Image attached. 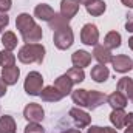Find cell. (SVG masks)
<instances>
[{
	"label": "cell",
	"mask_w": 133,
	"mask_h": 133,
	"mask_svg": "<svg viewBox=\"0 0 133 133\" xmlns=\"http://www.w3.org/2000/svg\"><path fill=\"white\" fill-rule=\"evenodd\" d=\"M129 46H130V50L133 51V36L130 37V39H129Z\"/></svg>",
	"instance_id": "obj_42"
},
{
	"label": "cell",
	"mask_w": 133,
	"mask_h": 133,
	"mask_svg": "<svg viewBox=\"0 0 133 133\" xmlns=\"http://www.w3.org/2000/svg\"><path fill=\"white\" fill-rule=\"evenodd\" d=\"M121 42H122L121 34L118 31H110L104 39V46L108 48V50H116V48L121 46Z\"/></svg>",
	"instance_id": "obj_20"
},
{
	"label": "cell",
	"mask_w": 133,
	"mask_h": 133,
	"mask_svg": "<svg viewBox=\"0 0 133 133\" xmlns=\"http://www.w3.org/2000/svg\"><path fill=\"white\" fill-rule=\"evenodd\" d=\"M9 23V17L6 16V12H0V33L8 26Z\"/></svg>",
	"instance_id": "obj_31"
},
{
	"label": "cell",
	"mask_w": 133,
	"mask_h": 133,
	"mask_svg": "<svg viewBox=\"0 0 133 133\" xmlns=\"http://www.w3.org/2000/svg\"><path fill=\"white\" fill-rule=\"evenodd\" d=\"M16 64V56L8 51V50H3L2 51V65L3 66H11Z\"/></svg>",
	"instance_id": "obj_29"
},
{
	"label": "cell",
	"mask_w": 133,
	"mask_h": 133,
	"mask_svg": "<svg viewBox=\"0 0 133 133\" xmlns=\"http://www.w3.org/2000/svg\"><path fill=\"white\" fill-rule=\"evenodd\" d=\"M77 2H79L81 5H85V6H88V5H90V3H93L95 0H77Z\"/></svg>",
	"instance_id": "obj_39"
},
{
	"label": "cell",
	"mask_w": 133,
	"mask_h": 133,
	"mask_svg": "<svg viewBox=\"0 0 133 133\" xmlns=\"http://www.w3.org/2000/svg\"><path fill=\"white\" fill-rule=\"evenodd\" d=\"M125 30H127L129 33H133V14L129 17V20H127V23H125Z\"/></svg>",
	"instance_id": "obj_33"
},
{
	"label": "cell",
	"mask_w": 133,
	"mask_h": 133,
	"mask_svg": "<svg viewBox=\"0 0 133 133\" xmlns=\"http://www.w3.org/2000/svg\"><path fill=\"white\" fill-rule=\"evenodd\" d=\"M22 64H42L45 59V46L42 43H25L17 54Z\"/></svg>",
	"instance_id": "obj_1"
},
{
	"label": "cell",
	"mask_w": 133,
	"mask_h": 133,
	"mask_svg": "<svg viewBox=\"0 0 133 133\" xmlns=\"http://www.w3.org/2000/svg\"><path fill=\"white\" fill-rule=\"evenodd\" d=\"M93 57L99 62L101 65H105V64L111 62V59H113V56H111L110 50H108V48H105L104 45H96V46H95Z\"/></svg>",
	"instance_id": "obj_15"
},
{
	"label": "cell",
	"mask_w": 133,
	"mask_h": 133,
	"mask_svg": "<svg viewBox=\"0 0 133 133\" xmlns=\"http://www.w3.org/2000/svg\"><path fill=\"white\" fill-rule=\"evenodd\" d=\"M40 98H42V101H45V102H59L64 96L59 93V90L54 85H48V87L42 88Z\"/></svg>",
	"instance_id": "obj_16"
},
{
	"label": "cell",
	"mask_w": 133,
	"mask_h": 133,
	"mask_svg": "<svg viewBox=\"0 0 133 133\" xmlns=\"http://www.w3.org/2000/svg\"><path fill=\"white\" fill-rule=\"evenodd\" d=\"M105 101H107V96H105L104 93L96 91V90H91V91H88L87 107H88V108H91V110H95V108H98L99 105H102Z\"/></svg>",
	"instance_id": "obj_18"
},
{
	"label": "cell",
	"mask_w": 133,
	"mask_h": 133,
	"mask_svg": "<svg viewBox=\"0 0 133 133\" xmlns=\"http://www.w3.org/2000/svg\"><path fill=\"white\" fill-rule=\"evenodd\" d=\"M104 133H118V130L111 127H104Z\"/></svg>",
	"instance_id": "obj_37"
},
{
	"label": "cell",
	"mask_w": 133,
	"mask_h": 133,
	"mask_svg": "<svg viewBox=\"0 0 133 133\" xmlns=\"http://www.w3.org/2000/svg\"><path fill=\"white\" fill-rule=\"evenodd\" d=\"M127 124H132L133 125V111L132 113H127Z\"/></svg>",
	"instance_id": "obj_38"
},
{
	"label": "cell",
	"mask_w": 133,
	"mask_h": 133,
	"mask_svg": "<svg viewBox=\"0 0 133 133\" xmlns=\"http://www.w3.org/2000/svg\"><path fill=\"white\" fill-rule=\"evenodd\" d=\"M71 98H73V102H74V104H77L79 107H87L88 90H84V88L73 90V91H71Z\"/></svg>",
	"instance_id": "obj_26"
},
{
	"label": "cell",
	"mask_w": 133,
	"mask_h": 133,
	"mask_svg": "<svg viewBox=\"0 0 133 133\" xmlns=\"http://www.w3.org/2000/svg\"><path fill=\"white\" fill-rule=\"evenodd\" d=\"M12 6V0H0V12L9 11Z\"/></svg>",
	"instance_id": "obj_32"
},
{
	"label": "cell",
	"mask_w": 133,
	"mask_h": 133,
	"mask_svg": "<svg viewBox=\"0 0 133 133\" xmlns=\"http://www.w3.org/2000/svg\"><path fill=\"white\" fill-rule=\"evenodd\" d=\"M2 45L5 46V50L12 51L14 48H17V36L12 31H6L2 36Z\"/></svg>",
	"instance_id": "obj_27"
},
{
	"label": "cell",
	"mask_w": 133,
	"mask_h": 133,
	"mask_svg": "<svg viewBox=\"0 0 133 133\" xmlns=\"http://www.w3.org/2000/svg\"><path fill=\"white\" fill-rule=\"evenodd\" d=\"M34 25H36L34 17H33V16H30V14H26V12L19 14V16H17V19H16V26H17V30L20 31V34L26 33L28 30H31V28H33Z\"/></svg>",
	"instance_id": "obj_11"
},
{
	"label": "cell",
	"mask_w": 133,
	"mask_h": 133,
	"mask_svg": "<svg viewBox=\"0 0 133 133\" xmlns=\"http://www.w3.org/2000/svg\"><path fill=\"white\" fill-rule=\"evenodd\" d=\"M5 93H6V84H5V81L0 77V98L5 96Z\"/></svg>",
	"instance_id": "obj_35"
},
{
	"label": "cell",
	"mask_w": 133,
	"mask_h": 133,
	"mask_svg": "<svg viewBox=\"0 0 133 133\" xmlns=\"http://www.w3.org/2000/svg\"><path fill=\"white\" fill-rule=\"evenodd\" d=\"M130 99H132V102H133V95H132V98H130Z\"/></svg>",
	"instance_id": "obj_44"
},
{
	"label": "cell",
	"mask_w": 133,
	"mask_h": 133,
	"mask_svg": "<svg viewBox=\"0 0 133 133\" xmlns=\"http://www.w3.org/2000/svg\"><path fill=\"white\" fill-rule=\"evenodd\" d=\"M73 85H74V84H73V81L68 77L66 73L62 74V76H59V77L54 81V87L59 90V93H61L62 96H66V95H70V93L73 91V90H71Z\"/></svg>",
	"instance_id": "obj_12"
},
{
	"label": "cell",
	"mask_w": 133,
	"mask_h": 133,
	"mask_svg": "<svg viewBox=\"0 0 133 133\" xmlns=\"http://www.w3.org/2000/svg\"><path fill=\"white\" fill-rule=\"evenodd\" d=\"M81 40L82 43L85 45H90V46H96L98 42H99V31H98V26L93 25V23H85L81 30Z\"/></svg>",
	"instance_id": "obj_4"
},
{
	"label": "cell",
	"mask_w": 133,
	"mask_h": 133,
	"mask_svg": "<svg viewBox=\"0 0 133 133\" xmlns=\"http://www.w3.org/2000/svg\"><path fill=\"white\" fill-rule=\"evenodd\" d=\"M121 3L127 8H133V0H121Z\"/></svg>",
	"instance_id": "obj_36"
},
{
	"label": "cell",
	"mask_w": 133,
	"mask_h": 133,
	"mask_svg": "<svg viewBox=\"0 0 133 133\" xmlns=\"http://www.w3.org/2000/svg\"><path fill=\"white\" fill-rule=\"evenodd\" d=\"M118 91L122 93L125 98H132L133 95V79L130 77H121L118 81Z\"/></svg>",
	"instance_id": "obj_23"
},
{
	"label": "cell",
	"mask_w": 133,
	"mask_h": 133,
	"mask_svg": "<svg viewBox=\"0 0 133 133\" xmlns=\"http://www.w3.org/2000/svg\"><path fill=\"white\" fill-rule=\"evenodd\" d=\"M85 8H87V12H88L90 16L98 17V16H102V14L105 12L107 5H105V2H104V0H95L93 3H90V5H88V6H85Z\"/></svg>",
	"instance_id": "obj_25"
},
{
	"label": "cell",
	"mask_w": 133,
	"mask_h": 133,
	"mask_svg": "<svg viewBox=\"0 0 133 133\" xmlns=\"http://www.w3.org/2000/svg\"><path fill=\"white\" fill-rule=\"evenodd\" d=\"M0 65H2V51H0Z\"/></svg>",
	"instance_id": "obj_43"
},
{
	"label": "cell",
	"mask_w": 133,
	"mask_h": 133,
	"mask_svg": "<svg viewBox=\"0 0 133 133\" xmlns=\"http://www.w3.org/2000/svg\"><path fill=\"white\" fill-rule=\"evenodd\" d=\"M42 37H43V33H42V28L39 25H34L31 30L22 34V39L26 43H37L39 40H42Z\"/></svg>",
	"instance_id": "obj_19"
},
{
	"label": "cell",
	"mask_w": 133,
	"mask_h": 133,
	"mask_svg": "<svg viewBox=\"0 0 133 133\" xmlns=\"http://www.w3.org/2000/svg\"><path fill=\"white\" fill-rule=\"evenodd\" d=\"M66 74H68V77L73 81V84H81V82H84V79H85L84 68L73 66V68H70V70L66 71Z\"/></svg>",
	"instance_id": "obj_28"
},
{
	"label": "cell",
	"mask_w": 133,
	"mask_h": 133,
	"mask_svg": "<svg viewBox=\"0 0 133 133\" xmlns=\"http://www.w3.org/2000/svg\"><path fill=\"white\" fill-rule=\"evenodd\" d=\"M23 133H45V129H43L39 122H30V124L25 127Z\"/></svg>",
	"instance_id": "obj_30"
},
{
	"label": "cell",
	"mask_w": 133,
	"mask_h": 133,
	"mask_svg": "<svg viewBox=\"0 0 133 133\" xmlns=\"http://www.w3.org/2000/svg\"><path fill=\"white\" fill-rule=\"evenodd\" d=\"M124 133H133V125L132 124H127V127H125Z\"/></svg>",
	"instance_id": "obj_40"
},
{
	"label": "cell",
	"mask_w": 133,
	"mask_h": 133,
	"mask_svg": "<svg viewBox=\"0 0 133 133\" xmlns=\"http://www.w3.org/2000/svg\"><path fill=\"white\" fill-rule=\"evenodd\" d=\"M71 62L77 68H85L91 62V54L88 51H85V50H77V51H74L71 54Z\"/></svg>",
	"instance_id": "obj_8"
},
{
	"label": "cell",
	"mask_w": 133,
	"mask_h": 133,
	"mask_svg": "<svg viewBox=\"0 0 133 133\" xmlns=\"http://www.w3.org/2000/svg\"><path fill=\"white\" fill-rule=\"evenodd\" d=\"M53 42L59 50H68L74 42V34L70 26H64L53 34Z\"/></svg>",
	"instance_id": "obj_3"
},
{
	"label": "cell",
	"mask_w": 133,
	"mask_h": 133,
	"mask_svg": "<svg viewBox=\"0 0 133 133\" xmlns=\"http://www.w3.org/2000/svg\"><path fill=\"white\" fill-rule=\"evenodd\" d=\"M23 88L26 91V95L30 96H40L42 88H43V77L39 71H30L26 74Z\"/></svg>",
	"instance_id": "obj_2"
},
{
	"label": "cell",
	"mask_w": 133,
	"mask_h": 133,
	"mask_svg": "<svg viewBox=\"0 0 133 133\" xmlns=\"http://www.w3.org/2000/svg\"><path fill=\"white\" fill-rule=\"evenodd\" d=\"M62 133H81V130H77V129H68V130H65V132Z\"/></svg>",
	"instance_id": "obj_41"
},
{
	"label": "cell",
	"mask_w": 133,
	"mask_h": 133,
	"mask_svg": "<svg viewBox=\"0 0 133 133\" xmlns=\"http://www.w3.org/2000/svg\"><path fill=\"white\" fill-rule=\"evenodd\" d=\"M79 11V2L77 0H62L61 2V14L66 19H73Z\"/></svg>",
	"instance_id": "obj_10"
},
{
	"label": "cell",
	"mask_w": 133,
	"mask_h": 133,
	"mask_svg": "<svg viewBox=\"0 0 133 133\" xmlns=\"http://www.w3.org/2000/svg\"><path fill=\"white\" fill-rule=\"evenodd\" d=\"M107 102H108V105L115 110V108H124L125 105H127V98L122 95V93H119V91H115V93H111L110 96H107Z\"/></svg>",
	"instance_id": "obj_21"
},
{
	"label": "cell",
	"mask_w": 133,
	"mask_h": 133,
	"mask_svg": "<svg viewBox=\"0 0 133 133\" xmlns=\"http://www.w3.org/2000/svg\"><path fill=\"white\" fill-rule=\"evenodd\" d=\"M23 118L28 122H40L45 118V111H43L42 105H39L36 102H31L23 108Z\"/></svg>",
	"instance_id": "obj_5"
},
{
	"label": "cell",
	"mask_w": 133,
	"mask_h": 133,
	"mask_svg": "<svg viewBox=\"0 0 133 133\" xmlns=\"http://www.w3.org/2000/svg\"><path fill=\"white\" fill-rule=\"evenodd\" d=\"M48 23V26L53 30V31H57V30H61V28H64V26H68V23H70V19H66V17H64L61 12L57 14H54L53 16V19L50 20V22H46Z\"/></svg>",
	"instance_id": "obj_24"
},
{
	"label": "cell",
	"mask_w": 133,
	"mask_h": 133,
	"mask_svg": "<svg viewBox=\"0 0 133 133\" xmlns=\"http://www.w3.org/2000/svg\"><path fill=\"white\" fill-rule=\"evenodd\" d=\"M54 14H56L54 9H53L50 5H46V3H39V5L34 8V16H36L39 20H43V22H50Z\"/></svg>",
	"instance_id": "obj_13"
},
{
	"label": "cell",
	"mask_w": 133,
	"mask_h": 133,
	"mask_svg": "<svg viewBox=\"0 0 133 133\" xmlns=\"http://www.w3.org/2000/svg\"><path fill=\"white\" fill-rule=\"evenodd\" d=\"M16 121L9 115H3L0 118V133H16Z\"/></svg>",
	"instance_id": "obj_22"
},
{
	"label": "cell",
	"mask_w": 133,
	"mask_h": 133,
	"mask_svg": "<svg viewBox=\"0 0 133 133\" xmlns=\"http://www.w3.org/2000/svg\"><path fill=\"white\" fill-rule=\"evenodd\" d=\"M19 76H20V70L16 65H11V66H3L0 77L5 81L6 85H14V84H17Z\"/></svg>",
	"instance_id": "obj_9"
},
{
	"label": "cell",
	"mask_w": 133,
	"mask_h": 133,
	"mask_svg": "<svg viewBox=\"0 0 133 133\" xmlns=\"http://www.w3.org/2000/svg\"><path fill=\"white\" fill-rule=\"evenodd\" d=\"M110 122L118 129H122L127 125V113L124 111V108H115L110 113Z\"/></svg>",
	"instance_id": "obj_14"
},
{
	"label": "cell",
	"mask_w": 133,
	"mask_h": 133,
	"mask_svg": "<svg viewBox=\"0 0 133 133\" xmlns=\"http://www.w3.org/2000/svg\"><path fill=\"white\" fill-rule=\"evenodd\" d=\"M90 76H91V79L95 81V82H98V84H102V82H105L108 77H110V71H108V68L105 65H95L91 68V73H90Z\"/></svg>",
	"instance_id": "obj_17"
},
{
	"label": "cell",
	"mask_w": 133,
	"mask_h": 133,
	"mask_svg": "<svg viewBox=\"0 0 133 133\" xmlns=\"http://www.w3.org/2000/svg\"><path fill=\"white\" fill-rule=\"evenodd\" d=\"M111 65L116 73H129L133 68V61L125 54H118L111 59Z\"/></svg>",
	"instance_id": "obj_6"
},
{
	"label": "cell",
	"mask_w": 133,
	"mask_h": 133,
	"mask_svg": "<svg viewBox=\"0 0 133 133\" xmlns=\"http://www.w3.org/2000/svg\"><path fill=\"white\" fill-rule=\"evenodd\" d=\"M88 133H104V129L99 127V125H91L88 129Z\"/></svg>",
	"instance_id": "obj_34"
},
{
	"label": "cell",
	"mask_w": 133,
	"mask_h": 133,
	"mask_svg": "<svg viewBox=\"0 0 133 133\" xmlns=\"http://www.w3.org/2000/svg\"><path fill=\"white\" fill-rule=\"evenodd\" d=\"M70 116L73 118V121L76 122V125H77L79 129L88 127L90 122H91V116H90L87 111L81 110V108H71V110H70Z\"/></svg>",
	"instance_id": "obj_7"
}]
</instances>
